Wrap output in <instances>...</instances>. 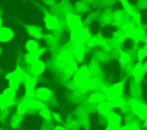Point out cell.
<instances>
[{"label": "cell", "mask_w": 147, "mask_h": 130, "mask_svg": "<svg viewBox=\"0 0 147 130\" xmlns=\"http://www.w3.org/2000/svg\"><path fill=\"white\" fill-rule=\"evenodd\" d=\"M14 32L9 27H1L0 29V42H8L13 39Z\"/></svg>", "instance_id": "cell-9"}, {"label": "cell", "mask_w": 147, "mask_h": 130, "mask_svg": "<svg viewBox=\"0 0 147 130\" xmlns=\"http://www.w3.org/2000/svg\"><path fill=\"white\" fill-rule=\"evenodd\" d=\"M36 83H37L36 79H29V81L25 82V96L30 99H32V97L36 95V91H34Z\"/></svg>", "instance_id": "cell-6"}, {"label": "cell", "mask_w": 147, "mask_h": 130, "mask_svg": "<svg viewBox=\"0 0 147 130\" xmlns=\"http://www.w3.org/2000/svg\"><path fill=\"white\" fill-rule=\"evenodd\" d=\"M103 99H105V96H102L100 92H93L88 98L91 103H101L103 101Z\"/></svg>", "instance_id": "cell-18"}, {"label": "cell", "mask_w": 147, "mask_h": 130, "mask_svg": "<svg viewBox=\"0 0 147 130\" xmlns=\"http://www.w3.org/2000/svg\"><path fill=\"white\" fill-rule=\"evenodd\" d=\"M45 67H46V66H45V63L41 62L40 59L31 64V71H32V73H33L36 76H37V75H40V74L45 71Z\"/></svg>", "instance_id": "cell-10"}, {"label": "cell", "mask_w": 147, "mask_h": 130, "mask_svg": "<svg viewBox=\"0 0 147 130\" xmlns=\"http://www.w3.org/2000/svg\"><path fill=\"white\" fill-rule=\"evenodd\" d=\"M98 111L102 115L108 116L111 113V104H110V101H101L99 104V106H98Z\"/></svg>", "instance_id": "cell-11"}, {"label": "cell", "mask_w": 147, "mask_h": 130, "mask_svg": "<svg viewBox=\"0 0 147 130\" xmlns=\"http://www.w3.org/2000/svg\"><path fill=\"white\" fill-rule=\"evenodd\" d=\"M87 1H91V0H87Z\"/></svg>", "instance_id": "cell-32"}, {"label": "cell", "mask_w": 147, "mask_h": 130, "mask_svg": "<svg viewBox=\"0 0 147 130\" xmlns=\"http://www.w3.org/2000/svg\"><path fill=\"white\" fill-rule=\"evenodd\" d=\"M122 92H123V83H116V84L111 86L110 88H108L106 90L105 99L111 101V100H114L116 98H119Z\"/></svg>", "instance_id": "cell-2"}, {"label": "cell", "mask_w": 147, "mask_h": 130, "mask_svg": "<svg viewBox=\"0 0 147 130\" xmlns=\"http://www.w3.org/2000/svg\"><path fill=\"white\" fill-rule=\"evenodd\" d=\"M119 1L122 2L123 7H124V10H125L130 16H132V17H133V19H134L137 23H139V22H140V14L133 10V8H132V7H131V5L127 2V0H119Z\"/></svg>", "instance_id": "cell-7"}, {"label": "cell", "mask_w": 147, "mask_h": 130, "mask_svg": "<svg viewBox=\"0 0 147 130\" xmlns=\"http://www.w3.org/2000/svg\"><path fill=\"white\" fill-rule=\"evenodd\" d=\"M45 51V49L42 48V49H39L38 51H36V52H29L28 54V56H26V58H28V60L32 64V63H34V62H37V60H39V57H40V55L42 54Z\"/></svg>", "instance_id": "cell-15"}, {"label": "cell", "mask_w": 147, "mask_h": 130, "mask_svg": "<svg viewBox=\"0 0 147 130\" xmlns=\"http://www.w3.org/2000/svg\"><path fill=\"white\" fill-rule=\"evenodd\" d=\"M130 105H131V108L134 112V114H137L141 120H145L147 117V106L142 105L141 103H139L134 99L130 101Z\"/></svg>", "instance_id": "cell-3"}, {"label": "cell", "mask_w": 147, "mask_h": 130, "mask_svg": "<svg viewBox=\"0 0 147 130\" xmlns=\"http://www.w3.org/2000/svg\"><path fill=\"white\" fill-rule=\"evenodd\" d=\"M54 130H65V129H64L62 125H56V127L54 128Z\"/></svg>", "instance_id": "cell-27"}, {"label": "cell", "mask_w": 147, "mask_h": 130, "mask_svg": "<svg viewBox=\"0 0 147 130\" xmlns=\"http://www.w3.org/2000/svg\"><path fill=\"white\" fill-rule=\"evenodd\" d=\"M2 26H1V18H0V29H1Z\"/></svg>", "instance_id": "cell-30"}, {"label": "cell", "mask_w": 147, "mask_h": 130, "mask_svg": "<svg viewBox=\"0 0 147 130\" xmlns=\"http://www.w3.org/2000/svg\"><path fill=\"white\" fill-rule=\"evenodd\" d=\"M119 60L122 62V63H127L129 60H130V57H129V55L126 54V52H121V58H119Z\"/></svg>", "instance_id": "cell-25"}, {"label": "cell", "mask_w": 147, "mask_h": 130, "mask_svg": "<svg viewBox=\"0 0 147 130\" xmlns=\"http://www.w3.org/2000/svg\"><path fill=\"white\" fill-rule=\"evenodd\" d=\"M36 96L40 100H48L49 97L52 96V91L48 88L40 87V88H37L36 89Z\"/></svg>", "instance_id": "cell-8"}, {"label": "cell", "mask_w": 147, "mask_h": 130, "mask_svg": "<svg viewBox=\"0 0 147 130\" xmlns=\"http://www.w3.org/2000/svg\"><path fill=\"white\" fill-rule=\"evenodd\" d=\"M26 29H28V32L32 35V36H34V38H37V39H40L42 35H41V29L40 27H37V26H32V27H30V26H26Z\"/></svg>", "instance_id": "cell-17"}, {"label": "cell", "mask_w": 147, "mask_h": 130, "mask_svg": "<svg viewBox=\"0 0 147 130\" xmlns=\"http://www.w3.org/2000/svg\"><path fill=\"white\" fill-rule=\"evenodd\" d=\"M110 104H111V107H115V108L123 107V106H124V99L119 97V98H116V99L111 100V101H110Z\"/></svg>", "instance_id": "cell-22"}, {"label": "cell", "mask_w": 147, "mask_h": 130, "mask_svg": "<svg viewBox=\"0 0 147 130\" xmlns=\"http://www.w3.org/2000/svg\"><path fill=\"white\" fill-rule=\"evenodd\" d=\"M39 114H40L41 117H44V119L47 120V121H51V120H52V113H51V111H49L47 107H42V108L39 111Z\"/></svg>", "instance_id": "cell-19"}, {"label": "cell", "mask_w": 147, "mask_h": 130, "mask_svg": "<svg viewBox=\"0 0 147 130\" xmlns=\"http://www.w3.org/2000/svg\"><path fill=\"white\" fill-rule=\"evenodd\" d=\"M28 109H29V107H28V104H26V101H24V103H21V104L17 106V113H18V114H25Z\"/></svg>", "instance_id": "cell-24"}, {"label": "cell", "mask_w": 147, "mask_h": 130, "mask_svg": "<svg viewBox=\"0 0 147 130\" xmlns=\"http://www.w3.org/2000/svg\"><path fill=\"white\" fill-rule=\"evenodd\" d=\"M14 103H15L14 99L7 97V96L3 95V94L0 95V108H1V109H5V108H7V107L14 105Z\"/></svg>", "instance_id": "cell-13"}, {"label": "cell", "mask_w": 147, "mask_h": 130, "mask_svg": "<svg viewBox=\"0 0 147 130\" xmlns=\"http://www.w3.org/2000/svg\"><path fill=\"white\" fill-rule=\"evenodd\" d=\"M107 120H108V125H107V129L106 130H117L119 128V124H121V116L114 112H111L108 116H107Z\"/></svg>", "instance_id": "cell-4"}, {"label": "cell", "mask_w": 147, "mask_h": 130, "mask_svg": "<svg viewBox=\"0 0 147 130\" xmlns=\"http://www.w3.org/2000/svg\"><path fill=\"white\" fill-rule=\"evenodd\" d=\"M0 55H1V49H0Z\"/></svg>", "instance_id": "cell-31"}, {"label": "cell", "mask_w": 147, "mask_h": 130, "mask_svg": "<svg viewBox=\"0 0 147 130\" xmlns=\"http://www.w3.org/2000/svg\"><path fill=\"white\" fill-rule=\"evenodd\" d=\"M26 104H28V107L31 108V109H38V111H40L42 107H45L44 104L41 103V100H39V99H29L26 101Z\"/></svg>", "instance_id": "cell-14"}, {"label": "cell", "mask_w": 147, "mask_h": 130, "mask_svg": "<svg viewBox=\"0 0 147 130\" xmlns=\"http://www.w3.org/2000/svg\"><path fill=\"white\" fill-rule=\"evenodd\" d=\"M23 78V70L21 67H16L14 72H10L6 75V79L9 81V88L17 90L20 84H21V80Z\"/></svg>", "instance_id": "cell-1"}, {"label": "cell", "mask_w": 147, "mask_h": 130, "mask_svg": "<svg viewBox=\"0 0 147 130\" xmlns=\"http://www.w3.org/2000/svg\"><path fill=\"white\" fill-rule=\"evenodd\" d=\"M25 47H26V50H28V52H36V51H38V50H39V46H38V42H37L36 40H33V39L29 40V41L26 42Z\"/></svg>", "instance_id": "cell-16"}, {"label": "cell", "mask_w": 147, "mask_h": 130, "mask_svg": "<svg viewBox=\"0 0 147 130\" xmlns=\"http://www.w3.org/2000/svg\"><path fill=\"white\" fill-rule=\"evenodd\" d=\"M144 66H145V67H146V68H147V62H146V63H145V64H144Z\"/></svg>", "instance_id": "cell-29"}, {"label": "cell", "mask_w": 147, "mask_h": 130, "mask_svg": "<svg viewBox=\"0 0 147 130\" xmlns=\"http://www.w3.org/2000/svg\"><path fill=\"white\" fill-rule=\"evenodd\" d=\"M146 57H147V44L144 46L141 49L138 50V59H139L140 62L144 60Z\"/></svg>", "instance_id": "cell-23"}, {"label": "cell", "mask_w": 147, "mask_h": 130, "mask_svg": "<svg viewBox=\"0 0 147 130\" xmlns=\"http://www.w3.org/2000/svg\"><path fill=\"white\" fill-rule=\"evenodd\" d=\"M144 121H145V127H147V117H146Z\"/></svg>", "instance_id": "cell-28"}, {"label": "cell", "mask_w": 147, "mask_h": 130, "mask_svg": "<svg viewBox=\"0 0 147 130\" xmlns=\"http://www.w3.org/2000/svg\"><path fill=\"white\" fill-rule=\"evenodd\" d=\"M67 21H68V25L71 29V31H80V30H83L82 29V19H80L79 16L69 15Z\"/></svg>", "instance_id": "cell-5"}, {"label": "cell", "mask_w": 147, "mask_h": 130, "mask_svg": "<svg viewBox=\"0 0 147 130\" xmlns=\"http://www.w3.org/2000/svg\"><path fill=\"white\" fill-rule=\"evenodd\" d=\"M142 64H137L136 66H134V68H133V76L136 78V79H138L140 75H142Z\"/></svg>", "instance_id": "cell-21"}, {"label": "cell", "mask_w": 147, "mask_h": 130, "mask_svg": "<svg viewBox=\"0 0 147 130\" xmlns=\"http://www.w3.org/2000/svg\"><path fill=\"white\" fill-rule=\"evenodd\" d=\"M52 115H53V116L55 117V120H56L57 122H61V117H60V116H59V115H57L56 113H52Z\"/></svg>", "instance_id": "cell-26"}, {"label": "cell", "mask_w": 147, "mask_h": 130, "mask_svg": "<svg viewBox=\"0 0 147 130\" xmlns=\"http://www.w3.org/2000/svg\"><path fill=\"white\" fill-rule=\"evenodd\" d=\"M75 56L78 59V62H82V59L84 57V47H83V44H78V47L75 49Z\"/></svg>", "instance_id": "cell-20"}, {"label": "cell", "mask_w": 147, "mask_h": 130, "mask_svg": "<svg viewBox=\"0 0 147 130\" xmlns=\"http://www.w3.org/2000/svg\"><path fill=\"white\" fill-rule=\"evenodd\" d=\"M45 25L47 29L49 30H54L57 25H59V21L55 16H52V15H47L45 17Z\"/></svg>", "instance_id": "cell-12"}]
</instances>
